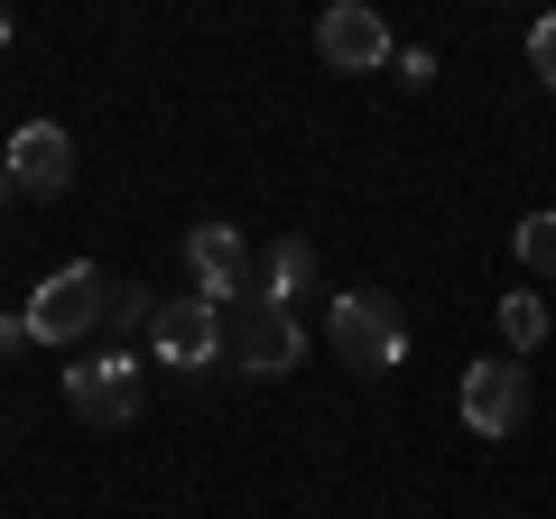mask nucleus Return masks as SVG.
<instances>
[{
	"mask_svg": "<svg viewBox=\"0 0 556 519\" xmlns=\"http://www.w3.org/2000/svg\"><path fill=\"white\" fill-rule=\"evenodd\" d=\"M298 353H306V334H298V316L278 298H232L223 306V362H241L251 380H278V371H298Z\"/></svg>",
	"mask_w": 556,
	"mask_h": 519,
	"instance_id": "1",
	"label": "nucleus"
},
{
	"mask_svg": "<svg viewBox=\"0 0 556 519\" xmlns=\"http://www.w3.org/2000/svg\"><path fill=\"white\" fill-rule=\"evenodd\" d=\"M325 343L343 353V371H399L408 316H399V298H380V288H353V298H334V316H325Z\"/></svg>",
	"mask_w": 556,
	"mask_h": 519,
	"instance_id": "2",
	"label": "nucleus"
},
{
	"mask_svg": "<svg viewBox=\"0 0 556 519\" xmlns=\"http://www.w3.org/2000/svg\"><path fill=\"white\" fill-rule=\"evenodd\" d=\"M102 316H112V279H102L93 260H75V269H56V279L28 298V343H75V334H93Z\"/></svg>",
	"mask_w": 556,
	"mask_h": 519,
	"instance_id": "3",
	"label": "nucleus"
},
{
	"mask_svg": "<svg viewBox=\"0 0 556 519\" xmlns=\"http://www.w3.org/2000/svg\"><path fill=\"white\" fill-rule=\"evenodd\" d=\"M149 353H159L167 371H214L223 362V306L214 298H167L159 316H149Z\"/></svg>",
	"mask_w": 556,
	"mask_h": 519,
	"instance_id": "4",
	"label": "nucleus"
},
{
	"mask_svg": "<svg viewBox=\"0 0 556 519\" xmlns=\"http://www.w3.org/2000/svg\"><path fill=\"white\" fill-rule=\"evenodd\" d=\"M316 56L334 65V75H371V65H390V20H380L371 0H325Z\"/></svg>",
	"mask_w": 556,
	"mask_h": 519,
	"instance_id": "5",
	"label": "nucleus"
},
{
	"mask_svg": "<svg viewBox=\"0 0 556 519\" xmlns=\"http://www.w3.org/2000/svg\"><path fill=\"white\" fill-rule=\"evenodd\" d=\"M65 408L93 418V427H130V418H139V362H130V353L75 362V371H65Z\"/></svg>",
	"mask_w": 556,
	"mask_h": 519,
	"instance_id": "6",
	"label": "nucleus"
},
{
	"mask_svg": "<svg viewBox=\"0 0 556 519\" xmlns=\"http://www.w3.org/2000/svg\"><path fill=\"white\" fill-rule=\"evenodd\" d=\"M186 269H195V298H214V306L251 298V241H241V223H195L186 232Z\"/></svg>",
	"mask_w": 556,
	"mask_h": 519,
	"instance_id": "7",
	"label": "nucleus"
},
{
	"mask_svg": "<svg viewBox=\"0 0 556 519\" xmlns=\"http://www.w3.org/2000/svg\"><path fill=\"white\" fill-rule=\"evenodd\" d=\"M0 167H10V186H28V195H65V186H75V140H65L56 121H20Z\"/></svg>",
	"mask_w": 556,
	"mask_h": 519,
	"instance_id": "8",
	"label": "nucleus"
},
{
	"mask_svg": "<svg viewBox=\"0 0 556 519\" xmlns=\"http://www.w3.org/2000/svg\"><path fill=\"white\" fill-rule=\"evenodd\" d=\"M519 408H529L519 362H464V427H473V436H510Z\"/></svg>",
	"mask_w": 556,
	"mask_h": 519,
	"instance_id": "9",
	"label": "nucleus"
},
{
	"mask_svg": "<svg viewBox=\"0 0 556 519\" xmlns=\"http://www.w3.org/2000/svg\"><path fill=\"white\" fill-rule=\"evenodd\" d=\"M306 288H316V241H306V232H288V241L269 251V288H260V298H278V306H288V298H306Z\"/></svg>",
	"mask_w": 556,
	"mask_h": 519,
	"instance_id": "10",
	"label": "nucleus"
},
{
	"mask_svg": "<svg viewBox=\"0 0 556 519\" xmlns=\"http://www.w3.org/2000/svg\"><path fill=\"white\" fill-rule=\"evenodd\" d=\"M501 343H510V353H538V343H547V306L538 298H501Z\"/></svg>",
	"mask_w": 556,
	"mask_h": 519,
	"instance_id": "11",
	"label": "nucleus"
},
{
	"mask_svg": "<svg viewBox=\"0 0 556 519\" xmlns=\"http://www.w3.org/2000/svg\"><path fill=\"white\" fill-rule=\"evenodd\" d=\"M519 260H529L538 279H556V214H529V223H519Z\"/></svg>",
	"mask_w": 556,
	"mask_h": 519,
	"instance_id": "12",
	"label": "nucleus"
},
{
	"mask_svg": "<svg viewBox=\"0 0 556 519\" xmlns=\"http://www.w3.org/2000/svg\"><path fill=\"white\" fill-rule=\"evenodd\" d=\"M529 65H538V84H556V10L529 28Z\"/></svg>",
	"mask_w": 556,
	"mask_h": 519,
	"instance_id": "13",
	"label": "nucleus"
},
{
	"mask_svg": "<svg viewBox=\"0 0 556 519\" xmlns=\"http://www.w3.org/2000/svg\"><path fill=\"white\" fill-rule=\"evenodd\" d=\"M28 343V316H0V353H20Z\"/></svg>",
	"mask_w": 556,
	"mask_h": 519,
	"instance_id": "14",
	"label": "nucleus"
},
{
	"mask_svg": "<svg viewBox=\"0 0 556 519\" xmlns=\"http://www.w3.org/2000/svg\"><path fill=\"white\" fill-rule=\"evenodd\" d=\"M0 38H10V10H0Z\"/></svg>",
	"mask_w": 556,
	"mask_h": 519,
	"instance_id": "15",
	"label": "nucleus"
},
{
	"mask_svg": "<svg viewBox=\"0 0 556 519\" xmlns=\"http://www.w3.org/2000/svg\"><path fill=\"white\" fill-rule=\"evenodd\" d=\"M0 195H10V167H0Z\"/></svg>",
	"mask_w": 556,
	"mask_h": 519,
	"instance_id": "16",
	"label": "nucleus"
}]
</instances>
